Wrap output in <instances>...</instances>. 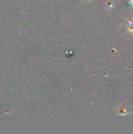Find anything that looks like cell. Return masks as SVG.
<instances>
[{"mask_svg": "<svg viewBox=\"0 0 133 134\" xmlns=\"http://www.w3.org/2000/svg\"><path fill=\"white\" fill-rule=\"evenodd\" d=\"M127 114H128V112H127L126 109L122 108H120L118 109V115H126Z\"/></svg>", "mask_w": 133, "mask_h": 134, "instance_id": "obj_1", "label": "cell"}, {"mask_svg": "<svg viewBox=\"0 0 133 134\" xmlns=\"http://www.w3.org/2000/svg\"><path fill=\"white\" fill-rule=\"evenodd\" d=\"M129 31L133 32V20L129 22Z\"/></svg>", "mask_w": 133, "mask_h": 134, "instance_id": "obj_2", "label": "cell"}, {"mask_svg": "<svg viewBox=\"0 0 133 134\" xmlns=\"http://www.w3.org/2000/svg\"><path fill=\"white\" fill-rule=\"evenodd\" d=\"M131 3L133 5V0H131Z\"/></svg>", "mask_w": 133, "mask_h": 134, "instance_id": "obj_3", "label": "cell"}]
</instances>
